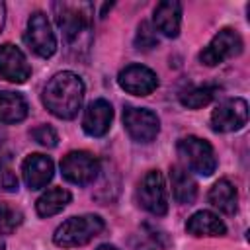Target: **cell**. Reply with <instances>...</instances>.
<instances>
[{
    "label": "cell",
    "mask_w": 250,
    "mask_h": 250,
    "mask_svg": "<svg viewBox=\"0 0 250 250\" xmlns=\"http://www.w3.org/2000/svg\"><path fill=\"white\" fill-rule=\"evenodd\" d=\"M55 21L62 31L68 53L74 59L86 55L92 43L94 4L90 2H55Z\"/></svg>",
    "instance_id": "obj_1"
},
{
    "label": "cell",
    "mask_w": 250,
    "mask_h": 250,
    "mask_svg": "<svg viewBox=\"0 0 250 250\" xmlns=\"http://www.w3.org/2000/svg\"><path fill=\"white\" fill-rule=\"evenodd\" d=\"M43 105L59 119H74L84 102V82L70 70L57 72L43 88Z\"/></svg>",
    "instance_id": "obj_2"
},
{
    "label": "cell",
    "mask_w": 250,
    "mask_h": 250,
    "mask_svg": "<svg viewBox=\"0 0 250 250\" xmlns=\"http://www.w3.org/2000/svg\"><path fill=\"white\" fill-rule=\"evenodd\" d=\"M105 229V223L100 215L88 213L80 217H70L66 219L61 227H57L53 234V242L62 248H74V246H84L92 238L100 236Z\"/></svg>",
    "instance_id": "obj_3"
},
{
    "label": "cell",
    "mask_w": 250,
    "mask_h": 250,
    "mask_svg": "<svg viewBox=\"0 0 250 250\" xmlns=\"http://www.w3.org/2000/svg\"><path fill=\"white\" fill-rule=\"evenodd\" d=\"M178 154L188 164V168L199 176H211L217 168V158L211 143L199 137H184L178 141Z\"/></svg>",
    "instance_id": "obj_4"
},
{
    "label": "cell",
    "mask_w": 250,
    "mask_h": 250,
    "mask_svg": "<svg viewBox=\"0 0 250 250\" xmlns=\"http://www.w3.org/2000/svg\"><path fill=\"white\" fill-rule=\"evenodd\" d=\"M137 203L154 217H162L168 211V191L164 176L158 170H148L137 188Z\"/></svg>",
    "instance_id": "obj_5"
},
{
    "label": "cell",
    "mask_w": 250,
    "mask_h": 250,
    "mask_svg": "<svg viewBox=\"0 0 250 250\" xmlns=\"http://www.w3.org/2000/svg\"><path fill=\"white\" fill-rule=\"evenodd\" d=\"M102 170L100 160L88 150H72L61 160V174L66 182L76 186H88L98 180Z\"/></svg>",
    "instance_id": "obj_6"
},
{
    "label": "cell",
    "mask_w": 250,
    "mask_h": 250,
    "mask_svg": "<svg viewBox=\"0 0 250 250\" xmlns=\"http://www.w3.org/2000/svg\"><path fill=\"white\" fill-rule=\"evenodd\" d=\"M23 41L27 43V47L43 59H49L55 55L57 51V37L55 31L51 27V21L47 20V16L43 12H33L27 20V27L23 33Z\"/></svg>",
    "instance_id": "obj_7"
},
{
    "label": "cell",
    "mask_w": 250,
    "mask_h": 250,
    "mask_svg": "<svg viewBox=\"0 0 250 250\" xmlns=\"http://www.w3.org/2000/svg\"><path fill=\"white\" fill-rule=\"evenodd\" d=\"M242 47H244V43H242V37L238 35V31H234L232 27H223L209 41V45L203 47V51L199 53V61L207 66H215L230 57H238L242 53Z\"/></svg>",
    "instance_id": "obj_8"
},
{
    "label": "cell",
    "mask_w": 250,
    "mask_h": 250,
    "mask_svg": "<svg viewBox=\"0 0 250 250\" xmlns=\"http://www.w3.org/2000/svg\"><path fill=\"white\" fill-rule=\"evenodd\" d=\"M123 125L129 133V137L137 143H150L156 139L160 131V119L154 111L146 107H123Z\"/></svg>",
    "instance_id": "obj_9"
},
{
    "label": "cell",
    "mask_w": 250,
    "mask_h": 250,
    "mask_svg": "<svg viewBox=\"0 0 250 250\" xmlns=\"http://www.w3.org/2000/svg\"><path fill=\"white\" fill-rule=\"evenodd\" d=\"M248 121V104L242 98L221 102L211 113V129L215 133H230L244 127Z\"/></svg>",
    "instance_id": "obj_10"
},
{
    "label": "cell",
    "mask_w": 250,
    "mask_h": 250,
    "mask_svg": "<svg viewBox=\"0 0 250 250\" xmlns=\"http://www.w3.org/2000/svg\"><path fill=\"white\" fill-rule=\"evenodd\" d=\"M119 86L133 96H148L158 88V76L154 70L143 64H129L117 76Z\"/></svg>",
    "instance_id": "obj_11"
},
{
    "label": "cell",
    "mask_w": 250,
    "mask_h": 250,
    "mask_svg": "<svg viewBox=\"0 0 250 250\" xmlns=\"http://www.w3.org/2000/svg\"><path fill=\"white\" fill-rule=\"evenodd\" d=\"M31 76V66L21 49L12 43L0 45V78L21 84Z\"/></svg>",
    "instance_id": "obj_12"
},
{
    "label": "cell",
    "mask_w": 250,
    "mask_h": 250,
    "mask_svg": "<svg viewBox=\"0 0 250 250\" xmlns=\"http://www.w3.org/2000/svg\"><path fill=\"white\" fill-rule=\"evenodd\" d=\"M111 119H113L111 104L100 98V100H94L86 107L84 117H82V129L90 137H104L111 127Z\"/></svg>",
    "instance_id": "obj_13"
},
{
    "label": "cell",
    "mask_w": 250,
    "mask_h": 250,
    "mask_svg": "<svg viewBox=\"0 0 250 250\" xmlns=\"http://www.w3.org/2000/svg\"><path fill=\"white\" fill-rule=\"evenodd\" d=\"M53 160L45 154H29L21 162V176L29 189H41L53 180Z\"/></svg>",
    "instance_id": "obj_14"
},
{
    "label": "cell",
    "mask_w": 250,
    "mask_h": 250,
    "mask_svg": "<svg viewBox=\"0 0 250 250\" xmlns=\"http://www.w3.org/2000/svg\"><path fill=\"white\" fill-rule=\"evenodd\" d=\"M154 29L166 37H178L182 25V4L178 0H164L154 8Z\"/></svg>",
    "instance_id": "obj_15"
},
{
    "label": "cell",
    "mask_w": 250,
    "mask_h": 250,
    "mask_svg": "<svg viewBox=\"0 0 250 250\" xmlns=\"http://www.w3.org/2000/svg\"><path fill=\"white\" fill-rule=\"evenodd\" d=\"M170 184H172V195L182 205H191L197 197V182L188 172V168L172 166L170 168Z\"/></svg>",
    "instance_id": "obj_16"
},
{
    "label": "cell",
    "mask_w": 250,
    "mask_h": 250,
    "mask_svg": "<svg viewBox=\"0 0 250 250\" xmlns=\"http://www.w3.org/2000/svg\"><path fill=\"white\" fill-rule=\"evenodd\" d=\"M186 230L193 236H225L227 234L225 223L219 219V215L211 211L193 213L186 223Z\"/></svg>",
    "instance_id": "obj_17"
},
{
    "label": "cell",
    "mask_w": 250,
    "mask_h": 250,
    "mask_svg": "<svg viewBox=\"0 0 250 250\" xmlns=\"http://www.w3.org/2000/svg\"><path fill=\"white\" fill-rule=\"evenodd\" d=\"M27 102L21 94L4 90L0 92V123L10 125V123H20L27 117Z\"/></svg>",
    "instance_id": "obj_18"
},
{
    "label": "cell",
    "mask_w": 250,
    "mask_h": 250,
    "mask_svg": "<svg viewBox=\"0 0 250 250\" xmlns=\"http://www.w3.org/2000/svg\"><path fill=\"white\" fill-rule=\"evenodd\" d=\"M209 203L213 207H217L221 213L225 215H232L238 207V193L236 188L229 182V180H219L215 182V186L209 189Z\"/></svg>",
    "instance_id": "obj_19"
},
{
    "label": "cell",
    "mask_w": 250,
    "mask_h": 250,
    "mask_svg": "<svg viewBox=\"0 0 250 250\" xmlns=\"http://www.w3.org/2000/svg\"><path fill=\"white\" fill-rule=\"evenodd\" d=\"M72 195L68 189L64 188H51L47 189L35 203V211L39 217H53L57 213H61L68 203H70Z\"/></svg>",
    "instance_id": "obj_20"
},
{
    "label": "cell",
    "mask_w": 250,
    "mask_h": 250,
    "mask_svg": "<svg viewBox=\"0 0 250 250\" xmlns=\"http://www.w3.org/2000/svg\"><path fill=\"white\" fill-rule=\"evenodd\" d=\"M219 88L217 86H199V88H191L188 92L180 94V104L184 107L189 109H199L203 105H207L215 96H217Z\"/></svg>",
    "instance_id": "obj_21"
},
{
    "label": "cell",
    "mask_w": 250,
    "mask_h": 250,
    "mask_svg": "<svg viewBox=\"0 0 250 250\" xmlns=\"http://www.w3.org/2000/svg\"><path fill=\"white\" fill-rule=\"evenodd\" d=\"M23 223V213L8 203H0V232L10 234Z\"/></svg>",
    "instance_id": "obj_22"
},
{
    "label": "cell",
    "mask_w": 250,
    "mask_h": 250,
    "mask_svg": "<svg viewBox=\"0 0 250 250\" xmlns=\"http://www.w3.org/2000/svg\"><path fill=\"white\" fill-rule=\"evenodd\" d=\"M156 45H158L156 29L148 21H141L139 27H137V35H135V47L139 51H150Z\"/></svg>",
    "instance_id": "obj_23"
},
{
    "label": "cell",
    "mask_w": 250,
    "mask_h": 250,
    "mask_svg": "<svg viewBox=\"0 0 250 250\" xmlns=\"http://www.w3.org/2000/svg\"><path fill=\"white\" fill-rule=\"evenodd\" d=\"M31 137L35 143H39L41 146L53 148L59 143V135L51 125H37L35 129H31Z\"/></svg>",
    "instance_id": "obj_24"
},
{
    "label": "cell",
    "mask_w": 250,
    "mask_h": 250,
    "mask_svg": "<svg viewBox=\"0 0 250 250\" xmlns=\"http://www.w3.org/2000/svg\"><path fill=\"white\" fill-rule=\"evenodd\" d=\"M0 191H4V193L18 191V176L4 162H0Z\"/></svg>",
    "instance_id": "obj_25"
},
{
    "label": "cell",
    "mask_w": 250,
    "mask_h": 250,
    "mask_svg": "<svg viewBox=\"0 0 250 250\" xmlns=\"http://www.w3.org/2000/svg\"><path fill=\"white\" fill-rule=\"evenodd\" d=\"M4 21H6V6H4V2H0V31L4 27Z\"/></svg>",
    "instance_id": "obj_26"
},
{
    "label": "cell",
    "mask_w": 250,
    "mask_h": 250,
    "mask_svg": "<svg viewBox=\"0 0 250 250\" xmlns=\"http://www.w3.org/2000/svg\"><path fill=\"white\" fill-rule=\"evenodd\" d=\"M96 250H119V248L113 246V244H102V246H98Z\"/></svg>",
    "instance_id": "obj_27"
},
{
    "label": "cell",
    "mask_w": 250,
    "mask_h": 250,
    "mask_svg": "<svg viewBox=\"0 0 250 250\" xmlns=\"http://www.w3.org/2000/svg\"><path fill=\"white\" fill-rule=\"evenodd\" d=\"M0 250H4V240H0Z\"/></svg>",
    "instance_id": "obj_28"
}]
</instances>
